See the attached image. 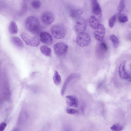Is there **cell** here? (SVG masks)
Instances as JSON below:
<instances>
[{
  "instance_id": "7a4b0ae2",
  "label": "cell",
  "mask_w": 131,
  "mask_h": 131,
  "mask_svg": "<svg viewBox=\"0 0 131 131\" xmlns=\"http://www.w3.org/2000/svg\"><path fill=\"white\" fill-rule=\"evenodd\" d=\"M53 36L57 39H61L65 37L66 34V28L62 24H59L53 26L51 29Z\"/></svg>"
},
{
  "instance_id": "d6986e66",
  "label": "cell",
  "mask_w": 131,
  "mask_h": 131,
  "mask_svg": "<svg viewBox=\"0 0 131 131\" xmlns=\"http://www.w3.org/2000/svg\"><path fill=\"white\" fill-rule=\"evenodd\" d=\"M83 13V11L82 9H73L70 10V14L71 17L75 18L81 16Z\"/></svg>"
},
{
  "instance_id": "3957f363",
  "label": "cell",
  "mask_w": 131,
  "mask_h": 131,
  "mask_svg": "<svg viewBox=\"0 0 131 131\" xmlns=\"http://www.w3.org/2000/svg\"><path fill=\"white\" fill-rule=\"evenodd\" d=\"M21 37L27 45L33 47H37L40 43L39 39L36 36H31L27 33L23 32Z\"/></svg>"
},
{
  "instance_id": "4fadbf2b",
  "label": "cell",
  "mask_w": 131,
  "mask_h": 131,
  "mask_svg": "<svg viewBox=\"0 0 131 131\" xmlns=\"http://www.w3.org/2000/svg\"><path fill=\"white\" fill-rule=\"evenodd\" d=\"M66 102L69 106L74 107L78 106V103L76 98L74 96L68 95L66 97Z\"/></svg>"
},
{
  "instance_id": "83f0119b",
  "label": "cell",
  "mask_w": 131,
  "mask_h": 131,
  "mask_svg": "<svg viewBox=\"0 0 131 131\" xmlns=\"http://www.w3.org/2000/svg\"><path fill=\"white\" fill-rule=\"evenodd\" d=\"M6 126V124L4 122H2L0 124V131H3Z\"/></svg>"
},
{
  "instance_id": "44dd1931",
  "label": "cell",
  "mask_w": 131,
  "mask_h": 131,
  "mask_svg": "<svg viewBox=\"0 0 131 131\" xmlns=\"http://www.w3.org/2000/svg\"><path fill=\"white\" fill-rule=\"evenodd\" d=\"M110 38L114 47L115 48H117L119 44L118 38L115 35L112 34L110 36Z\"/></svg>"
},
{
  "instance_id": "5b68a950",
  "label": "cell",
  "mask_w": 131,
  "mask_h": 131,
  "mask_svg": "<svg viewBox=\"0 0 131 131\" xmlns=\"http://www.w3.org/2000/svg\"><path fill=\"white\" fill-rule=\"evenodd\" d=\"M98 41L96 48V54L98 58H102L106 53L108 47L106 43L103 40Z\"/></svg>"
},
{
  "instance_id": "e0dca14e",
  "label": "cell",
  "mask_w": 131,
  "mask_h": 131,
  "mask_svg": "<svg viewBox=\"0 0 131 131\" xmlns=\"http://www.w3.org/2000/svg\"><path fill=\"white\" fill-rule=\"evenodd\" d=\"M40 49L41 52L46 56L49 57L50 56L51 50L46 45H42L40 47Z\"/></svg>"
},
{
  "instance_id": "ffe728a7",
  "label": "cell",
  "mask_w": 131,
  "mask_h": 131,
  "mask_svg": "<svg viewBox=\"0 0 131 131\" xmlns=\"http://www.w3.org/2000/svg\"><path fill=\"white\" fill-rule=\"evenodd\" d=\"M53 80L54 83L56 85H59L61 82V76L58 72L56 70L54 71L53 77Z\"/></svg>"
},
{
  "instance_id": "9a60e30c",
  "label": "cell",
  "mask_w": 131,
  "mask_h": 131,
  "mask_svg": "<svg viewBox=\"0 0 131 131\" xmlns=\"http://www.w3.org/2000/svg\"><path fill=\"white\" fill-rule=\"evenodd\" d=\"M10 41L12 43L17 47L21 49L24 47L23 42L21 39L17 37H13L11 38Z\"/></svg>"
},
{
  "instance_id": "cb8c5ba5",
  "label": "cell",
  "mask_w": 131,
  "mask_h": 131,
  "mask_svg": "<svg viewBox=\"0 0 131 131\" xmlns=\"http://www.w3.org/2000/svg\"><path fill=\"white\" fill-rule=\"evenodd\" d=\"M123 126L119 124H114L111 127V129L114 131H120L123 129Z\"/></svg>"
},
{
  "instance_id": "9c48e42d",
  "label": "cell",
  "mask_w": 131,
  "mask_h": 131,
  "mask_svg": "<svg viewBox=\"0 0 131 131\" xmlns=\"http://www.w3.org/2000/svg\"><path fill=\"white\" fill-rule=\"evenodd\" d=\"M42 22L46 25H49L52 23L54 20V17L51 12L46 11L43 12L41 16Z\"/></svg>"
},
{
  "instance_id": "7402d4cb",
  "label": "cell",
  "mask_w": 131,
  "mask_h": 131,
  "mask_svg": "<svg viewBox=\"0 0 131 131\" xmlns=\"http://www.w3.org/2000/svg\"><path fill=\"white\" fill-rule=\"evenodd\" d=\"M124 0H120L118 7V13L120 14L124 9L125 7Z\"/></svg>"
},
{
  "instance_id": "2e32d148",
  "label": "cell",
  "mask_w": 131,
  "mask_h": 131,
  "mask_svg": "<svg viewBox=\"0 0 131 131\" xmlns=\"http://www.w3.org/2000/svg\"><path fill=\"white\" fill-rule=\"evenodd\" d=\"M89 23L91 27L93 29H95L100 24L98 18L93 16L90 17Z\"/></svg>"
},
{
  "instance_id": "6da1fadb",
  "label": "cell",
  "mask_w": 131,
  "mask_h": 131,
  "mask_svg": "<svg viewBox=\"0 0 131 131\" xmlns=\"http://www.w3.org/2000/svg\"><path fill=\"white\" fill-rule=\"evenodd\" d=\"M25 25L27 29L32 33L36 34L39 33L41 27L38 19L34 16H30L26 19Z\"/></svg>"
},
{
  "instance_id": "277c9868",
  "label": "cell",
  "mask_w": 131,
  "mask_h": 131,
  "mask_svg": "<svg viewBox=\"0 0 131 131\" xmlns=\"http://www.w3.org/2000/svg\"><path fill=\"white\" fill-rule=\"evenodd\" d=\"M91 40L89 35L84 32L79 34L77 37L76 41L79 46L81 47H85L90 44Z\"/></svg>"
},
{
  "instance_id": "8992f818",
  "label": "cell",
  "mask_w": 131,
  "mask_h": 131,
  "mask_svg": "<svg viewBox=\"0 0 131 131\" xmlns=\"http://www.w3.org/2000/svg\"><path fill=\"white\" fill-rule=\"evenodd\" d=\"M81 77V74L77 73H73L69 75L63 84L61 91V95L62 96L64 95L67 86L71 82L79 79Z\"/></svg>"
},
{
  "instance_id": "603a6c76",
  "label": "cell",
  "mask_w": 131,
  "mask_h": 131,
  "mask_svg": "<svg viewBox=\"0 0 131 131\" xmlns=\"http://www.w3.org/2000/svg\"><path fill=\"white\" fill-rule=\"evenodd\" d=\"M116 15L115 14L109 19L108 24L110 28H112L114 26L116 21Z\"/></svg>"
},
{
  "instance_id": "ba28073f",
  "label": "cell",
  "mask_w": 131,
  "mask_h": 131,
  "mask_svg": "<svg viewBox=\"0 0 131 131\" xmlns=\"http://www.w3.org/2000/svg\"><path fill=\"white\" fill-rule=\"evenodd\" d=\"M86 28V21L82 18H79L75 25L74 28L75 31L79 33L84 32Z\"/></svg>"
},
{
  "instance_id": "484cf974",
  "label": "cell",
  "mask_w": 131,
  "mask_h": 131,
  "mask_svg": "<svg viewBox=\"0 0 131 131\" xmlns=\"http://www.w3.org/2000/svg\"><path fill=\"white\" fill-rule=\"evenodd\" d=\"M118 21L121 23H124L127 21L128 20L127 16L125 15H121L119 16L118 18Z\"/></svg>"
},
{
  "instance_id": "4316f807",
  "label": "cell",
  "mask_w": 131,
  "mask_h": 131,
  "mask_svg": "<svg viewBox=\"0 0 131 131\" xmlns=\"http://www.w3.org/2000/svg\"><path fill=\"white\" fill-rule=\"evenodd\" d=\"M66 111L68 113L70 114H77L78 112L77 110L69 108H66Z\"/></svg>"
},
{
  "instance_id": "52a82bcc",
  "label": "cell",
  "mask_w": 131,
  "mask_h": 131,
  "mask_svg": "<svg viewBox=\"0 0 131 131\" xmlns=\"http://www.w3.org/2000/svg\"><path fill=\"white\" fill-rule=\"evenodd\" d=\"M68 46L63 42H59L54 46V50L55 54L57 56H61L65 54L67 51Z\"/></svg>"
},
{
  "instance_id": "7c38bea8",
  "label": "cell",
  "mask_w": 131,
  "mask_h": 131,
  "mask_svg": "<svg viewBox=\"0 0 131 131\" xmlns=\"http://www.w3.org/2000/svg\"><path fill=\"white\" fill-rule=\"evenodd\" d=\"M126 61L124 60L120 64L118 69V74L121 78L123 79H126L129 77L128 74L125 69V66Z\"/></svg>"
},
{
  "instance_id": "ac0fdd59",
  "label": "cell",
  "mask_w": 131,
  "mask_h": 131,
  "mask_svg": "<svg viewBox=\"0 0 131 131\" xmlns=\"http://www.w3.org/2000/svg\"><path fill=\"white\" fill-rule=\"evenodd\" d=\"M9 30L11 34H13L17 33L18 29L17 26L14 21H12L10 22L8 27Z\"/></svg>"
},
{
  "instance_id": "5bb4252c",
  "label": "cell",
  "mask_w": 131,
  "mask_h": 131,
  "mask_svg": "<svg viewBox=\"0 0 131 131\" xmlns=\"http://www.w3.org/2000/svg\"><path fill=\"white\" fill-rule=\"evenodd\" d=\"M92 5V11L93 14L99 18L102 16L101 9L99 4L97 2Z\"/></svg>"
},
{
  "instance_id": "30bf717a",
  "label": "cell",
  "mask_w": 131,
  "mask_h": 131,
  "mask_svg": "<svg viewBox=\"0 0 131 131\" xmlns=\"http://www.w3.org/2000/svg\"><path fill=\"white\" fill-rule=\"evenodd\" d=\"M95 29L94 32L95 38L98 41H102L105 32L104 26L102 24H99Z\"/></svg>"
},
{
  "instance_id": "d4e9b609",
  "label": "cell",
  "mask_w": 131,
  "mask_h": 131,
  "mask_svg": "<svg viewBox=\"0 0 131 131\" xmlns=\"http://www.w3.org/2000/svg\"><path fill=\"white\" fill-rule=\"evenodd\" d=\"M31 5L33 8L35 9H38L40 7L41 3L40 1L38 0H34L31 3Z\"/></svg>"
},
{
  "instance_id": "f1b7e54d",
  "label": "cell",
  "mask_w": 131,
  "mask_h": 131,
  "mask_svg": "<svg viewBox=\"0 0 131 131\" xmlns=\"http://www.w3.org/2000/svg\"><path fill=\"white\" fill-rule=\"evenodd\" d=\"M92 4L97 2V0H91Z\"/></svg>"
},
{
  "instance_id": "8fae6325",
  "label": "cell",
  "mask_w": 131,
  "mask_h": 131,
  "mask_svg": "<svg viewBox=\"0 0 131 131\" xmlns=\"http://www.w3.org/2000/svg\"><path fill=\"white\" fill-rule=\"evenodd\" d=\"M40 38L42 43L48 45L51 44L53 41L52 36L49 33L46 31H42L40 34Z\"/></svg>"
}]
</instances>
